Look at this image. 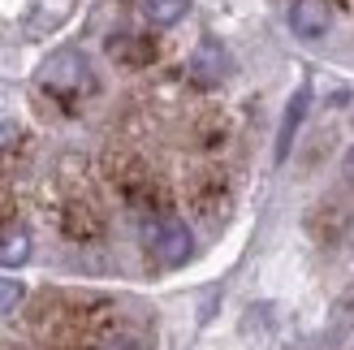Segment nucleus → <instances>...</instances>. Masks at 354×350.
<instances>
[{
    "label": "nucleus",
    "mask_w": 354,
    "mask_h": 350,
    "mask_svg": "<svg viewBox=\"0 0 354 350\" xmlns=\"http://www.w3.org/2000/svg\"><path fill=\"white\" fill-rule=\"evenodd\" d=\"M35 86H39V95L52 100L61 113H78L82 104L95 95L91 61H86L78 48H61V52H52V57L39 65V74H35Z\"/></svg>",
    "instance_id": "nucleus-1"
},
{
    "label": "nucleus",
    "mask_w": 354,
    "mask_h": 350,
    "mask_svg": "<svg viewBox=\"0 0 354 350\" xmlns=\"http://www.w3.org/2000/svg\"><path fill=\"white\" fill-rule=\"evenodd\" d=\"M57 230L69 242H95L104 238V208L86 186H74L57 199Z\"/></svg>",
    "instance_id": "nucleus-2"
},
{
    "label": "nucleus",
    "mask_w": 354,
    "mask_h": 350,
    "mask_svg": "<svg viewBox=\"0 0 354 350\" xmlns=\"http://www.w3.org/2000/svg\"><path fill=\"white\" fill-rule=\"evenodd\" d=\"M143 242H147V255H151L160 268L186 264L190 251H194V238H190V230H186V221L173 217V212H156V217H147Z\"/></svg>",
    "instance_id": "nucleus-3"
},
{
    "label": "nucleus",
    "mask_w": 354,
    "mask_h": 350,
    "mask_svg": "<svg viewBox=\"0 0 354 350\" xmlns=\"http://www.w3.org/2000/svg\"><path fill=\"white\" fill-rule=\"evenodd\" d=\"M328 26H333V9L324 0H294L290 5V30L298 39H320V35H328Z\"/></svg>",
    "instance_id": "nucleus-4"
},
{
    "label": "nucleus",
    "mask_w": 354,
    "mask_h": 350,
    "mask_svg": "<svg viewBox=\"0 0 354 350\" xmlns=\"http://www.w3.org/2000/svg\"><path fill=\"white\" fill-rule=\"evenodd\" d=\"M225 74H229L225 48H221L216 39H203L199 48H194V57H190V82H194V86H216Z\"/></svg>",
    "instance_id": "nucleus-5"
},
{
    "label": "nucleus",
    "mask_w": 354,
    "mask_h": 350,
    "mask_svg": "<svg viewBox=\"0 0 354 350\" xmlns=\"http://www.w3.org/2000/svg\"><path fill=\"white\" fill-rule=\"evenodd\" d=\"M307 104H311V82H303L290 95V104H286V117H281V130H277V160H286V156H290L294 134H298V126H303V117H307Z\"/></svg>",
    "instance_id": "nucleus-6"
},
{
    "label": "nucleus",
    "mask_w": 354,
    "mask_h": 350,
    "mask_svg": "<svg viewBox=\"0 0 354 350\" xmlns=\"http://www.w3.org/2000/svg\"><path fill=\"white\" fill-rule=\"evenodd\" d=\"M134 13L147 26H173L190 13V0H134Z\"/></svg>",
    "instance_id": "nucleus-7"
},
{
    "label": "nucleus",
    "mask_w": 354,
    "mask_h": 350,
    "mask_svg": "<svg viewBox=\"0 0 354 350\" xmlns=\"http://www.w3.org/2000/svg\"><path fill=\"white\" fill-rule=\"evenodd\" d=\"M109 52H113V61H121V65H151L156 61V44L143 39V35H113Z\"/></svg>",
    "instance_id": "nucleus-8"
},
{
    "label": "nucleus",
    "mask_w": 354,
    "mask_h": 350,
    "mask_svg": "<svg viewBox=\"0 0 354 350\" xmlns=\"http://www.w3.org/2000/svg\"><path fill=\"white\" fill-rule=\"evenodd\" d=\"M30 255V234L13 217H0V264H22Z\"/></svg>",
    "instance_id": "nucleus-9"
},
{
    "label": "nucleus",
    "mask_w": 354,
    "mask_h": 350,
    "mask_svg": "<svg viewBox=\"0 0 354 350\" xmlns=\"http://www.w3.org/2000/svg\"><path fill=\"white\" fill-rule=\"evenodd\" d=\"M190 203H194V212H199V217H216V212H225L229 190H225V182H221V178H203V182H194Z\"/></svg>",
    "instance_id": "nucleus-10"
},
{
    "label": "nucleus",
    "mask_w": 354,
    "mask_h": 350,
    "mask_svg": "<svg viewBox=\"0 0 354 350\" xmlns=\"http://www.w3.org/2000/svg\"><path fill=\"white\" fill-rule=\"evenodd\" d=\"M17 303H22V286H17V282H0V316L13 311Z\"/></svg>",
    "instance_id": "nucleus-11"
},
{
    "label": "nucleus",
    "mask_w": 354,
    "mask_h": 350,
    "mask_svg": "<svg viewBox=\"0 0 354 350\" xmlns=\"http://www.w3.org/2000/svg\"><path fill=\"white\" fill-rule=\"evenodd\" d=\"M346 173H350V178H354V147L346 151Z\"/></svg>",
    "instance_id": "nucleus-12"
}]
</instances>
